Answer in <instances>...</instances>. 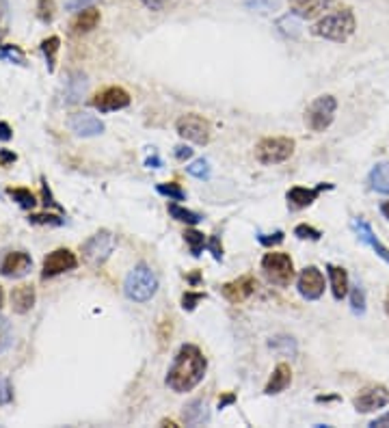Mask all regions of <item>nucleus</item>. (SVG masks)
<instances>
[{
	"instance_id": "6ab92c4d",
	"label": "nucleus",
	"mask_w": 389,
	"mask_h": 428,
	"mask_svg": "<svg viewBox=\"0 0 389 428\" xmlns=\"http://www.w3.org/2000/svg\"><path fill=\"white\" fill-rule=\"evenodd\" d=\"M35 301H37V292H35V285H30V283H22L11 290V307L15 314L30 312Z\"/></svg>"
},
{
	"instance_id": "5fc2aeb1",
	"label": "nucleus",
	"mask_w": 389,
	"mask_h": 428,
	"mask_svg": "<svg viewBox=\"0 0 389 428\" xmlns=\"http://www.w3.org/2000/svg\"><path fill=\"white\" fill-rule=\"evenodd\" d=\"M381 214L389 221V202H383V204H381Z\"/></svg>"
},
{
	"instance_id": "f704fd0d",
	"label": "nucleus",
	"mask_w": 389,
	"mask_h": 428,
	"mask_svg": "<svg viewBox=\"0 0 389 428\" xmlns=\"http://www.w3.org/2000/svg\"><path fill=\"white\" fill-rule=\"evenodd\" d=\"M55 11H57V7H55V0H39L37 3V17L42 22H52L55 20Z\"/></svg>"
},
{
	"instance_id": "39448f33",
	"label": "nucleus",
	"mask_w": 389,
	"mask_h": 428,
	"mask_svg": "<svg viewBox=\"0 0 389 428\" xmlns=\"http://www.w3.org/2000/svg\"><path fill=\"white\" fill-rule=\"evenodd\" d=\"M262 271L266 275V279L279 288H288V285L294 281V262L288 253H279V251H271L262 258Z\"/></svg>"
},
{
	"instance_id": "2eb2a0df",
	"label": "nucleus",
	"mask_w": 389,
	"mask_h": 428,
	"mask_svg": "<svg viewBox=\"0 0 389 428\" xmlns=\"http://www.w3.org/2000/svg\"><path fill=\"white\" fill-rule=\"evenodd\" d=\"M33 269V260L28 253L24 251H11L5 256L3 264H0V275L3 277H11V279H20L24 275H28V271Z\"/></svg>"
},
{
	"instance_id": "aec40b11",
	"label": "nucleus",
	"mask_w": 389,
	"mask_h": 428,
	"mask_svg": "<svg viewBox=\"0 0 389 428\" xmlns=\"http://www.w3.org/2000/svg\"><path fill=\"white\" fill-rule=\"evenodd\" d=\"M292 383V370L288 364H277V368L273 370L271 379L266 383V387H264V394L266 396H277L281 394V391H286Z\"/></svg>"
},
{
	"instance_id": "49530a36",
	"label": "nucleus",
	"mask_w": 389,
	"mask_h": 428,
	"mask_svg": "<svg viewBox=\"0 0 389 428\" xmlns=\"http://www.w3.org/2000/svg\"><path fill=\"white\" fill-rule=\"evenodd\" d=\"M141 3H143L152 11H163L169 5V0H141Z\"/></svg>"
},
{
	"instance_id": "393cba45",
	"label": "nucleus",
	"mask_w": 389,
	"mask_h": 428,
	"mask_svg": "<svg viewBox=\"0 0 389 428\" xmlns=\"http://www.w3.org/2000/svg\"><path fill=\"white\" fill-rule=\"evenodd\" d=\"M98 24H100V11L93 9V7H87V9H82V11L76 15L72 28H74V33H89V30H93Z\"/></svg>"
},
{
	"instance_id": "2f4dec72",
	"label": "nucleus",
	"mask_w": 389,
	"mask_h": 428,
	"mask_svg": "<svg viewBox=\"0 0 389 428\" xmlns=\"http://www.w3.org/2000/svg\"><path fill=\"white\" fill-rule=\"evenodd\" d=\"M279 5H281V0H244V7L251 9V11H257V13L277 11Z\"/></svg>"
},
{
	"instance_id": "f257e3e1",
	"label": "nucleus",
	"mask_w": 389,
	"mask_h": 428,
	"mask_svg": "<svg viewBox=\"0 0 389 428\" xmlns=\"http://www.w3.org/2000/svg\"><path fill=\"white\" fill-rule=\"evenodd\" d=\"M206 370L208 362L201 348L194 344H182L167 372V385L175 394H186L203 381Z\"/></svg>"
},
{
	"instance_id": "09e8293b",
	"label": "nucleus",
	"mask_w": 389,
	"mask_h": 428,
	"mask_svg": "<svg viewBox=\"0 0 389 428\" xmlns=\"http://www.w3.org/2000/svg\"><path fill=\"white\" fill-rule=\"evenodd\" d=\"M370 428H389V411L383 413L381 418H377V420L370 422Z\"/></svg>"
},
{
	"instance_id": "dca6fc26",
	"label": "nucleus",
	"mask_w": 389,
	"mask_h": 428,
	"mask_svg": "<svg viewBox=\"0 0 389 428\" xmlns=\"http://www.w3.org/2000/svg\"><path fill=\"white\" fill-rule=\"evenodd\" d=\"M69 128L78 136H98L104 132V123L89 113H74L69 117Z\"/></svg>"
},
{
	"instance_id": "f03ea898",
	"label": "nucleus",
	"mask_w": 389,
	"mask_h": 428,
	"mask_svg": "<svg viewBox=\"0 0 389 428\" xmlns=\"http://www.w3.org/2000/svg\"><path fill=\"white\" fill-rule=\"evenodd\" d=\"M355 26H357L355 13H352V9L344 7V9H338V11L327 13L325 17H320V20L311 26V35L342 44V42H348L352 37Z\"/></svg>"
},
{
	"instance_id": "6e6d98bb",
	"label": "nucleus",
	"mask_w": 389,
	"mask_h": 428,
	"mask_svg": "<svg viewBox=\"0 0 389 428\" xmlns=\"http://www.w3.org/2000/svg\"><path fill=\"white\" fill-rule=\"evenodd\" d=\"M3 303H5V292H3V285H0V307H3Z\"/></svg>"
},
{
	"instance_id": "13d9d810",
	"label": "nucleus",
	"mask_w": 389,
	"mask_h": 428,
	"mask_svg": "<svg viewBox=\"0 0 389 428\" xmlns=\"http://www.w3.org/2000/svg\"><path fill=\"white\" fill-rule=\"evenodd\" d=\"M385 312H387V316H389V298L385 301Z\"/></svg>"
},
{
	"instance_id": "c03bdc74",
	"label": "nucleus",
	"mask_w": 389,
	"mask_h": 428,
	"mask_svg": "<svg viewBox=\"0 0 389 428\" xmlns=\"http://www.w3.org/2000/svg\"><path fill=\"white\" fill-rule=\"evenodd\" d=\"M91 3H96V0H67L65 9L67 11H82L87 7H91Z\"/></svg>"
},
{
	"instance_id": "9b49d317",
	"label": "nucleus",
	"mask_w": 389,
	"mask_h": 428,
	"mask_svg": "<svg viewBox=\"0 0 389 428\" xmlns=\"http://www.w3.org/2000/svg\"><path fill=\"white\" fill-rule=\"evenodd\" d=\"M91 104L100 113L121 111V109H128L130 106V93L121 87H106V89H102L100 93H96Z\"/></svg>"
},
{
	"instance_id": "ea45409f",
	"label": "nucleus",
	"mask_w": 389,
	"mask_h": 428,
	"mask_svg": "<svg viewBox=\"0 0 389 428\" xmlns=\"http://www.w3.org/2000/svg\"><path fill=\"white\" fill-rule=\"evenodd\" d=\"M284 238H286L284 231H275V234H257V240L264 247H277V244L284 242Z\"/></svg>"
},
{
	"instance_id": "c9c22d12",
	"label": "nucleus",
	"mask_w": 389,
	"mask_h": 428,
	"mask_svg": "<svg viewBox=\"0 0 389 428\" xmlns=\"http://www.w3.org/2000/svg\"><path fill=\"white\" fill-rule=\"evenodd\" d=\"M0 59H7L15 65H24V55L17 46H3L0 48Z\"/></svg>"
},
{
	"instance_id": "ddd939ff",
	"label": "nucleus",
	"mask_w": 389,
	"mask_h": 428,
	"mask_svg": "<svg viewBox=\"0 0 389 428\" xmlns=\"http://www.w3.org/2000/svg\"><path fill=\"white\" fill-rule=\"evenodd\" d=\"M257 288V279L251 277V275H242L234 281H227L223 283V296L229 301V303H244L246 298H249Z\"/></svg>"
},
{
	"instance_id": "cd10ccee",
	"label": "nucleus",
	"mask_w": 389,
	"mask_h": 428,
	"mask_svg": "<svg viewBox=\"0 0 389 428\" xmlns=\"http://www.w3.org/2000/svg\"><path fill=\"white\" fill-rule=\"evenodd\" d=\"M184 240H186L190 253H192L194 258H199L201 251H203V247L208 244V242H206V236L201 234V231H197V229H186V231H184Z\"/></svg>"
},
{
	"instance_id": "37998d69",
	"label": "nucleus",
	"mask_w": 389,
	"mask_h": 428,
	"mask_svg": "<svg viewBox=\"0 0 389 428\" xmlns=\"http://www.w3.org/2000/svg\"><path fill=\"white\" fill-rule=\"evenodd\" d=\"M294 17H296V15H294ZM294 17L288 15V17H284V20H279V24H286L284 33H286V35H292V37H296V35H298V28H300Z\"/></svg>"
},
{
	"instance_id": "f8f14e48",
	"label": "nucleus",
	"mask_w": 389,
	"mask_h": 428,
	"mask_svg": "<svg viewBox=\"0 0 389 428\" xmlns=\"http://www.w3.org/2000/svg\"><path fill=\"white\" fill-rule=\"evenodd\" d=\"M78 266V258L76 253H72L69 249H55L52 253H48V258L44 260V271H42V277L48 279V277H57L61 273H67V271H74Z\"/></svg>"
},
{
	"instance_id": "f3484780",
	"label": "nucleus",
	"mask_w": 389,
	"mask_h": 428,
	"mask_svg": "<svg viewBox=\"0 0 389 428\" xmlns=\"http://www.w3.org/2000/svg\"><path fill=\"white\" fill-rule=\"evenodd\" d=\"M333 184H318L316 188H303V186H294L288 190L286 195V199L288 204L294 208V210H300V208H307L311 206L316 199H318V195H320L323 190H331Z\"/></svg>"
},
{
	"instance_id": "6e6552de",
	"label": "nucleus",
	"mask_w": 389,
	"mask_h": 428,
	"mask_svg": "<svg viewBox=\"0 0 389 428\" xmlns=\"http://www.w3.org/2000/svg\"><path fill=\"white\" fill-rule=\"evenodd\" d=\"M113 249H115V236L111 234V231L100 229L98 234H93L82 244V253L91 264H102V262L109 260Z\"/></svg>"
},
{
	"instance_id": "3c124183",
	"label": "nucleus",
	"mask_w": 389,
	"mask_h": 428,
	"mask_svg": "<svg viewBox=\"0 0 389 428\" xmlns=\"http://www.w3.org/2000/svg\"><path fill=\"white\" fill-rule=\"evenodd\" d=\"M15 154L13 152H9V150H0V163L3 165H7V163H15Z\"/></svg>"
},
{
	"instance_id": "8fccbe9b",
	"label": "nucleus",
	"mask_w": 389,
	"mask_h": 428,
	"mask_svg": "<svg viewBox=\"0 0 389 428\" xmlns=\"http://www.w3.org/2000/svg\"><path fill=\"white\" fill-rule=\"evenodd\" d=\"M13 136V130L9 128L7 121H0V141H11Z\"/></svg>"
},
{
	"instance_id": "7ed1b4c3",
	"label": "nucleus",
	"mask_w": 389,
	"mask_h": 428,
	"mask_svg": "<svg viewBox=\"0 0 389 428\" xmlns=\"http://www.w3.org/2000/svg\"><path fill=\"white\" fill-rule=\"evenodd\" d=\"M123 292L134 303H147L158 292V277L147 264H136L123 281Z\"/></svg>"
},
{
	"instance_id": "4be33fe9",
	"label": "nucleus",
	"mask_w": 389,
	"mask_h": 428,
	"mask_svg": "<svg viewBox=\"0 0 389 428\" xmlns=\"http://www.w3.org/2000/svg\"><path fill=\"white\" fill-rule=\"evenodd\" d=\"M368 186L381 195H389V163H379L372 167L368 175Z\"/></svg>"
},
{
	"instance_id": "c85d7f7f",
	"label": "nucleus",
	"mask_w": 389,
	"mask_h": 428,
	"mask_svg": "<svg viewBox=\"0 0 389 428\" xmlns=\"http://www.w3.org/2000/svg\"><path fill=\"white\" fill-rule=\"evenodd\" d=\"M7 193H9V197H11L17 206H20V208L30 210L35 204H37V199H35V195H33L28 188H9Z\"/></svg>"
},
{
	"instance_id": "c756f323",
	"label": "nucleus",
	"mask_w": 389,
	"mask_h": 428,
	"mask_svg": "<svg viewBox=\"0 0 389 428\" xmlns=\"http://www.w3.org/2000/svg\"><path fill=\"white\" fill-rule=\"evenodd\" d=\"M350 310H352V314H357V316L365 314V290L361 288L359 283L352 285V290H350Z\"/></svg>"
},
{
	"instance_id": "20e7f679",
	"label": "nucleus",
	"mask_w": 389,
	"mask_h": 428,
	"mask_svg": "<svg viewBox=\"0 0 389 428\" xmlns=\"http://www.w3.org/2000/svg\"><path fill=\"white\" fill-rule=\"evenodd\" d=\"M296 143L290 136H269L255 145V158L262 165H279L294 154Z\"/></svg>"
},
{
	"instance_id": "423d86ee",
	"label": "nucleus",
	"mask_w": 389,
	"mask_h": 428,
	"mask_svg": "<svg viewBox=\"0 0 389 428\" xmlns=\"http://www.w3.org/2000/svg\"><path fill=\"white\" fill-rule=\"evenodd\" d=\"M335 111H338V100H335L333 96L316 98L305 111L307 128L314 130V132H325L335 119Z\"/></svg>"
},
{
	"instance_id": "72a5a7b5",
	"label": "nucleus",
	"mask_w": 389,
	"mask_h": 428,
	"mask_svg": "<svg viewBox=\"0 0 389 428\" xmlns=\"http://www.w3.org/2000/svg\"><path fill=\"white\" fill-rule=\"evenodd\" d=\"M186 171L192 175V177H197V180H208L210 177V173H212V169H210V163L208 160H203V158H199V160H194L192 165H188L186 167Z\"/></svg>"
},
{
	"instance_id": "412c9836",
	"label": "nucleus",
	"mask_w": 389,
	"mask_h": 428,
	"mask_svg": "<svg viewBox=\"0 0 389 428\" xmlns=\"http://www.w3.org/2000/svg\"><path fill=\"white\" fill-rule=\"evenodd\" d=\"M329 271V279H331V292H333V298L335 301H342L346 294H348V288H350V281H348V273L342 266H335V264H329L327 266Z\"/></svg>"
},
{
	"instance_id": "0eeeda50",
	"label": "nucleus",
	"mask_w": 389,
	"mask_h": 428,
	"mask_svg": "<svg viewBox=\"0 0 389 428\" xmlns=\"http://www.w3.org/2000/svg\"><path fill=\"white\" fill-rule=\"evenodd\" d=\"M175 130L178 134L190 143H197V145H208L212 139V126L210 121L197 113H188L182 115L178 121H175Z\"/></svg>"
},
{
	"instance_id": "4468645a",
	"label": "nucleus",
	"mask_w": 389,
	"mask_h": 428,
	"mask_svg": "<svg viewBox=\"0 0 389 428\" xmlns=\"http://www.w3.org/2000/svg\"><path fill=\"white\" fill-rule=\"evenodd\" d=\"M352 229L357 231V236H359V240L363 242V244H368L370 249H372V251L389 266V249L379 240V236L374 234V229L370 227V223L363 219V217H357V219H352Z\"/></svg>"
},
{
	"instance_id": "de8ad7c7",
	"label": "nucleus",
	"mask_w": 389,
	"mask_h": 428,
	"mask_svg": "<svg viewBox=\"0 0 389 428\" xmlns=\"http://www.w3.org/2000/svg\"><path fill=\"white\" fill-rule=\"evenodd\" d=\"M175 158H178V160H188V158H192V150L188 145H178V148H175Z\"/></svg>"
},
{
	"instance_id": "a211bd4d",
	"label": "nucleus",
	"mask_w": 389,
	"mask_h": 428,
	"mask_svg": "<svg viewBox=\"0 0 389 428\" xmlns=\"http://www.w3.org/2000/svg\"><path fill=\"white\" fill-rule=\"evenodd\" d=\"M292 15L300 17V20H314V17L323 15L331 0H288Z\"/></svg>"
},
{
	"instance_id": "bb28decb",
	"label": "nucleus",
	"mask_w": 389,
	"mask_h": 428,
	"mask_svg": "<svg viewBox=\"0 0 389 428\" xmlns=\"http://www.w3.org/2000/svg\"><path fill=\"white\" fill-rule=\"evenodd\" d=\"M169 214H171V217H173L175 221L186 223V225H197V223L201 221V217H199L197 212L186 210V208H182L180 204H175V202L169 204Z\"/></svg>"
},
{
	"instance_id": "4d7b16f0",
	"label": "nucleus",
	"mask_w": 389,
	"mask_h": 428,
	"mask_svg": "<svg viewBox=\"0 0 389 428\" xmlns=\"http://www.w3.org/2000/svg\"><path fill=\"white\" fill-rule=\"evenodd\" d=\"M163 426H169V428H175V422H171V420H163Z\"/></svg>"
},
{
	"instance_id": "5701e85b",
	"label": "nucleus",
	"mask_w": 389,
	"mask_h": 428,
	"mask_svg": "<svg viewBox=\"0 0 389 428\" xmlns=\"http://www.w3.org/2000/svg\"><path fill=\"white\" fill-rule=\"evenodd\" d=\"M87 91V76L82 74V71H74L72 76H69V80L65 82V102L67 104H74L78 102Z\"/></svg>"
},
{
	"instance_id": "4c0bfd02",
	"label": "nucleus",
	"mask_w": 389,
	"mask_h": 428,
	"mask_svg": "<svg viewBox=\"0 0 389 428\" xmlns=\"http://www.w3.org/2000/svg\"><path fill=\"white\" fill-rule=\"evenodd\" d=\"M28 223H33V225H55V227H59V225H63V219L61 217H57V214H30L28 217Z\"/></svg>"
},
{
	"instance_id": "864d4df0",
	"label": "nucleus",
	"mask_w": 389,
	"mask_h": 428,
	"mask_svg": "<svg viewBox=\"0 0 389 428\" xmlns=\"http://www.w3.org/2000/svg\"><path fill=\"white\" fill-rule=\"evenodd\" d=\"M150 169H158V167H161V158H158V156H154V158H150L147 160V163H145Z\"/></svg>"
},
{
	"instance_id": "603ef678",
	"label": "nucleus",
	"mask_w": 389,
	"mask_h": 428,
	"mask_svg": "<svg viewBox=\"0 0 389 428\" xmlns=\"http://www.w3.org/2000/svg\"><path fill=\"white\" fill-rule=\"evenodd\" d=\"M236 400V394H225L223 398H219V409H225L227 404H232Z\"/></svg>"
},
{
	"instance_id": "79ce46f5",
	"label": "nucleus",
	"mask_w": 389,
	"mask_h": 428,
	"mask_svg": "<svg viewBox=\"0 0 389 428\" xmlns=\"http://www.w3.org/2000/svg\"><path fill=\"white\" fill-rule=\"evenodd\" d=\"M208 249H210L212 258H215L217 262L223 260V247H221V242H219V236H212V238L208 240Z\"/></svg>"
},
{
	"instance_id": "a19ab883",
	"label": "nucleus",
	"mask_w": 389,
	"mask_h": 428,
	"mask_svg": "<svg viewBox=\"0 0 389 428\" xmlns=\"http://www.w3.org/2000/svg\"><path fill=\"white\" fill-rule=\"evenodd\" d=\"M42 195H44V206H46V208L52 206V208H59V210L63 212V208L55 202V197H52V190H50V186H48V182H46V177H42Z\"/></svg>"
},
{
	"instance_id": "e433bc0d",
	"label": "nucleus",
	"mask_w": 389,
	"mask_h": 428,
	"mask_svg": "<svg viewBox=\"0 0 389 428\" xmlns=\"http://www.w3.org/2000/svg\"><path fill=\"white\" fill-rule=\"evenodd\" d=\"M294 236H298L300 240H320L323 231L303 223V225H296V227H294Z\"/></svg>"
},
{
	"instance_id": "58836bf2",
	"label": "nucleus",
	"mask_w": 389,
	"mask_h": 428,
	"mask_svg": "<svg viewBox=\"0 0 389 428\" xmlns=\"http://www.w3.org/2000/svg\"><path fill=\"white\" fill-rule=\"evenodd\" d=\"M206 298V294H201V292H184V296H182V307L186 310V312H192L194 307H197V303L199 301H203Z\"/></svg>"
},
{
	"instance_id": "9d476101",
	"label": "nucleus",
	"mask_w": 389,
	"mask_h": 428,
	"mask_svg": "<svg viewBox=\"0 0 389 428\" xmlns=\"http://www.w3.org/2000/svg\"><path fill=\"white\" fill-rule=\"evenodd\" d=\"M387 404H389V389L385 385H370L352 400V407L359 413H374Z\"/></svg>"
},
{
	"instance_id": "a18cd8bd",
	"label": "nucleus",
	"mask_w": 389,
	"mask_h": 428,
	"mask_svg": "<svg viewBox=\"0 0 389 428\" xmlns=\"http://www.w3.org/2000/svg\"><path fill=\"white\" fill-rule=\"evenodd\" d=\"M11 400V387L5 379H0V404H5Z\"/></svg>"
},
{
	"instance_id": "473e14b6",
	"label": "nucleus",
	"mask_w": 389,
	"mask_h": 428,
	"mask_svg": "<svg viewBox=\"0 0 389 428\" xmlns=\"http://www.w3.org/2000/svg\"><path fill=\"white\" fill-rule=\"evenodd\" d=\"M271 348L284 353V355H294L296 353V342L292 340L290 335H277L275 340H271Z\"/></svg>"
},
{
	"instance_id": "a878e982",
	"label": "nucleus",
	"mask_w": 389,
	"mask_h": 428,
	"mask_svg": "<svg viewBox=\"0 0 389 428\" xmlns=\"http://www.w3.org/2000/svg\"><path fill=\"white\" fill-rule=\"evenodd\" d=\"M59 48H61V39L57 37V35H52V37L42 42V52H44L46 61H48V71H55V67H57V52H59Z\"/></svg>"
},
{
	"instance_id": "7c9ffc66",
	"label": "nucleus",
	"mask_w": 389,
	"mask_h": 428,
	"mask_svg": "<svg viewBox=\"0 0 389 428\" xmlns=\"http://www.w3.org/2000/svg\"><path fill=\"white\" fill-rule=\"evenodd\" d=\"M156 190L163 195V197H169L171 202H182L186 199V193L180 184H175V182H165V184H158Z\"/></svg>"
},
{
	"instance_id": "b1692460",
	"label": "nucleus",
	"mask_w": 389,
	"mask_h": 428,
	"mask_svg": "<svg viewBox=\"0 0 389 428\" xmlns=\"http://www.w3.org/2000/svg\"><path fill=\"white\" fill-rule=\"evenodd\" d=\"M182 420L188 424V426H197V424H203L208 422V407L203 400H192L184 407L182 411Z\"/></svg>"
},
{
	"instance_id": "1a4fd4ad",
	"label": "nucleus",
	"mask_w": 389,
	"mask_h": 428,
	"mask_svg": "<svg viewBox=\"0 0 389 428\" xmlns=\"http://www.w3.org/2000/svg\"><path fill=\"white\" fill-rule=\"evenodd\" d=\"M298 294L305 301H318L325 294V275L323 271H318L316 266H305L298 275L296 281Z\"/></svg>"
}]
</instances>
